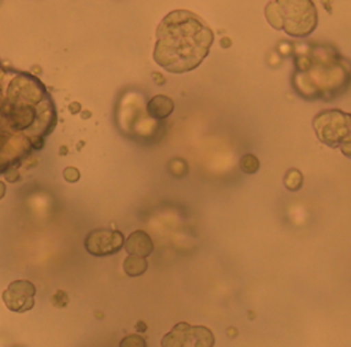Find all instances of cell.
Returning <instances> with one entry per match:
<instances>
[{"mask_svg":"<svg viewBox=\"0 0 351 347\" xmlns=\"http://www.w3.org/2000/svg\"><path fill=\"white\" fill-rule=\"evenodd\" d=\"M119 347H147V342L141 335L133 333V335H126L119 342Z\"/></svg>","mask_w":351,"mask_h":347,"instance_id":"obj_14","label":"cell"},{"mask_svg":"<svg viewBox=\"0 0 351 347\" xmlns=\"http://www.w3.org/2000/svg\"><path fill=\"white\" fill-rule=\"evenodd\" d=\"M167 169L176 177H184L188 174V163L182 158H173L167 163Z\"/></svg>","mask_w":351,"mask_h":347,"instance_id":"obj_13","label":"cell"},{"mask_svg":"<svg viewBox=\"0 0 351 347\" xmlns=\"http://www.w3.org/2000/svg\"><path fill=\"white\" fill-rule=\"evenodd\" d=\"M267 22L292 37H307L318 23L317 7L310 0H277L265 7Z\"/></svg>","mask_w":351,"mask_h":347,"instance_id":"obj_3","label":"cell"},{"mask_svg":"<svg viewBox=\"0 0 351 347\" xmlns=\"http://www.w3.org/2000/svg\"><path fill=\"white\" fill-rule=\"evenodd\" d=\"M284 184L289 191H298L303 185V174L298 169H289L284 177Z\"/></svg>","mask_w":351,"mask_h":347,"instance_id":"obj_11","label":"cell"},{"mask_svg":"<svg viewBox=\"0 0 351 347\" xmlns=\"http://www.w3.org/2000/svg\"><path fill=\"white\" fill-rule=\"evenodd\" d=\"M240 169L245 174H254L259 169V159L254 154H244L240 159Z\"/></svg>","mask_w":351,"mask_h":347,"instance_id":"obj_12","label":"cell"},{"mask_svg":"<svg viewBox=\"0 0 351 347\" xmlns=\"http://www.w3.org/2000/svg\"><path fill=\"white\" fill-rule=\"evenodd\" d=\"M214 33L189 10L170 11L156 27L152 58L165 70L182 74L195 70L208 55Z\"/></svg>","mask_w":351,"mask_h":347,"instance_id":"obj_1","label":"cell"},{"mask_svg":"<svg viewBox=\"0 0 351 347\" xmlns=\"http://www.w3.org/2000/svg\"><path fill=\"white\" fill-rule=\"evenodd\" d=\"M123 233L115 229L99 228L90 230L85 237V250L95 256L117 254L123 247Z\"/></svg>","mask_w":351,"mask_h":347,"instance_id":"obj_6","label":"cell"},{"mask_svg":"<svg viewBox=\"0 0 351 347\" xmlns=\"http://www.w3.org/2000/svg\"><path fill=\"white\" fill-rule=\"evenodd\" d=\"M123 272L129 276V277H137L145 273L147 267H148V262L145 258L141 256H136V255H128L123 259Z\"/></svg>","mask_w":351,"mask_h":347,"instance_id":"obj_10","label":"cell"},{"mask_svg":"<svg viewBox=\"0 0 351 347\" xmlns=\"http://www.w3.org/2000/svg\"><path fill=\"white\" fill-rule=\"evenodd\" d=\"M69 110L71 114H77L80 110H81V104L78 101H73L70 106H69Z\"/></svg>","mask_w":351,"mask_h":347,"instance_id":"obj_19","label":"cell"},{"mask_svg":"<svg viewBox=\"0 0 351 347\" xmlns=\"http://www.w3.org/2000/svg\"><path fill=\"white\" fill-rule=\"evenodd\" d=\"M67 295L64 294V291H58L53 296H52V303L55 304V306H58V307H63V306H66L67 304Z\"/></svg>","mask_w":351,"mask_h":347,"instance_id":"obj_16","label":"cell"},{"mask_svg":"<svg viewBox=\"0 0 351 347\" xmlns=\"http://www.w3.org/2000/svg\"><path fill=\"white\" fill-rule=\"evenodd\" d=\"M136 328H137L138 331H145V329H147V326H145V324H144L143 321H138L137 325H136Z\"/></svg>","mask_w":351,"mask_h":347,"instance_id":"obj_22","label":"cell"},{"mask_svg":"<svg viewBox=\"0 0 351 347\" xmlns=\"http://www.w3.org/2000/svg\"><path fill=\"white\" fill-rule=\"evenodd\" d=\"M5 195V184L3 181H0V199Z\"/></svg>","mask_w":351,"mask_h":347,"instance_id":"obj_21","label":"cell"},{"mask_svg":"<svg viewBox=\"0 0 351 347\" xmlns=\"http://www.w3.org/2000/svg\"><path fill=\"white\" fill-rule=\"evenodd\" d=\"M125 250L129 255H136L145 258L154 251V243L149 235L141 229L132 232L123 241Z\"/></svg>","mask_w":351,"mask_h":347,"instance_id":"obj_8","label":"cell"},{"mask_svg":"<svg viewBox=\"0 0 351 347\" xmlns=\"http://www.w3.org/2000/svg\"><path fill=\"white\" fill-rule=\"evenodd\" d=\"M313 128L318 140L332 148L340 147L346 156H350L351 123L348 112L337 108L322 110L314 117Z\"/></svg>","mask_w":351,"mask_h":347,"instance_id":"obj_4","label":"cell"},{"mask_svg":"<svg viewBox=\"0 0 351 347\" xmlns=\"http://www.w3.org/2000/svg\"><path fill=\"white\" fill-rule=\"evenodd\" d=\"M19 178L18 167H10L5 170V180L10 182H15Z\"/></svg>","mask_w":351,"mask_h":347,"instance_id":"obj_17","label":"cell"},{"mask_svg":"<svg viewBox=\"0 0 351 347\" xmlns=\"http://www.w3.org/2000/svg\"><path fill=\"white\" fill-rule=\"evenodd\" d=\"M221 45H222L223 48H228V47L232 45V40H230L229 37H223V38L221 40Z\"/></svg>","mask_w":351,"mask_h":347,"instance_id":"obj_20","label":"cell"},{"mask_svg":"<svg viewBox=\"0 0 351 347\" xmlns=\"http://www.w3.org/2000/svg\"><path fill=\"white\" fill-rule=\"evenodd\" d=\"M348 82L347 62L328 47H310L295 59L293 86L306 99L330 100L341 95Z\"/></svg>","mask_w":351,"mask_h":347,"instance_id":"obj_2","label":"cell"},{"mask_svg":"<svg viewBox=\"0 0 351 347\" xmlns=\"http://www.w3.org/2000/svg\"><path fill=\"white\" fill-rule=\"evenodd\" d=\"M36 287L29 280H15L3 292V300L8 310L25 313L34 306Z\"/></svg>","mask_w":351,"mask_h":347,"instance_id":"obj_7","label":"cell"},{"mask_svg":"<svg viewBox=\"0 0 351 347\" xmlns=\"http://www.w3.org/2000/svg\"><path fill=\"white\" fill-rule=\"evenodd\" d=\"M174 110V101L166 95H156L147 103V112L152 118L165 119Z\"/></svg>","mask_w":351,"mask_h":347,"instance_id":"obj_9","label":"cell"},{"mask_svg":"<svg viewBox=\"0 0 351 347\" xmlns=\"http://www.w3.org/2000/svg\"><path fill=\"white\" fill-rule=\"evenodd\" d=\"M211 329L204 325H191L185 321L176 324L160 340L162 347H214Z\"/></svg>","mask_w":351,"mask_h":347,"instance_id":"obj_5","label":"cell"},{"mask_svg":"<svg viewBox=\"0 0 351 347\" xmlns=\"http://www.w3.org/2000/svg\"><path fill=\"white\" fill-rule=\"evenodd\" d=\"M63 177L66 181L69 182H77L80 180V170L77 167H73V166H67L64 170H63Z\"/></svg>","mask_w":351,"mask_h":347,"instance_id":"obj_15","label":"cell"},{"mask_svg":"<svg viewBox=\"0 0 351 347\" xmlns=\"http://www.w3.org/2000/svg\"><path fill=\"white\" fill-rule=\"evenodd\" d=\"M152 80H154V82H156L158 85H163V84L166 82L165 75H163L162 73H159V71H154V73H152Z\"/></svg>","mask_w":351,"mask_h":347,"instance_id":"obj_18","label":"cell"}]
</instances>
